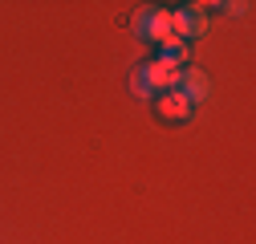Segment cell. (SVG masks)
<instances>
[{
	"mask_svg": "<svg viewBox=\"0 0 256 244\" xmlns=\"http://www.w3.org/2000/svg\"><path fill=\"white\" fill-rule=\"evenodd\" d=\"M204 33H208V12H204V4H179V8H171V37L196 41V37H204Z\"/></svg>",
	"mask_w": 256,
	"mask_h": 244,
	"instance_id": "6da1fadb",
	"label": "cell"
},
{
	"mask_svg": "<svg viewBox=\"0 0 256 244\" xmlns=\"http://www.w3.org/2000/svg\"><path fill=\"white\" fill-rule=\"evenodd\" d=\"M154 102V114L163 118V122H171V126H179V122H187L191 114H196V106H191L179 90H167V94H154L150 98Z\"/></svg>",
	"mask_w": 256,
	"mask_h": 244,
	"instance_id": "7a4b0ae2",
	"label": "cell"
},
{
	"mask_svg": "<svg viewBox=\"0 0 256 244\" xmlns=\"http://www.w3.org/2000/svg\"><path fill=\"white\" fill-rule=\"evenodd\" d=\"M175 90H179V94H183L191 106H204V102L212 98V82H208V74H204V70H179Z\"/></svg>",
	"mask_w": 256,
	"mask_h": 244,
	"instance_id": "3957f363",
	"label": "cell"
},
{
	"mask_svg": "<svg viewBox=\"0 0 256 244\" xmlns=\"http://www.w3.org/2000/svg\"><path fill=\"white\" fill-rule=\"evenodd\" d=\"M138 37L163 45V41L171 37V8H146V12L138 16Z\"/></svg>",
	"mask_w": 256,
	"mask_h": 244,
	"instance_id": "277c9868",
	"label": "cell"
},
{
	"mask_svg": "<svg viewBox=\"0 0 256 244\" xmlns=\"http://www.w3.org/2000/svg\"><path fill=\"white\" fill-rule=\"evenodd\" d=\"M138 78L150 86V94H167V90H175V78H179V70H171V66H163V61H146V66H138Z\"/></svg>",
	"mask_w": 256,
	"mask_h": 244,
	"instance_id": "5b68a950",
	"label": "cell"
},
{
	"mask_svg": "<svg viewBox=\"0 0 256 244\" xmlns=\"http://www.w3.org/2000/svg\"><path fill=\"white\" fill-rule=\"evenodd\" d=\"M187 57H191V45L179 41V37H167L163 45H158V61L171 70H187Z\"/></svg>",
	"mask_w": 256,
	"mask_h": 244,
	"instance_id": "8992f818",
	"label": "cell"
},
{
	"mask_svg": "<svg viewBox=\"0 0 256 244\" xmlns=\"http://www.w3.org/2000/svg\"><path fill=\"white\" fill-rule=\"evenodd\" d=\"M212 8H220V12H228V16H244L252 4H248V0H236V4H212Z\"/></svg>",
	"mask_w": 256,
	"mask_h": 244,
	"instance_id": "52a82bcc",
	"label": "cell"
},
{
	"mask_svg": "<svg viewBox=\"0 0 256 244\" xmlns=\"http://www.w3.org/2000/svg\"><path fill=\"white\" fill-rule=\"evenodd\" d=\"M130 90H134L138 98H154V94H150V86H146V82L138 78V70H134V78H130Z\"/></svg>",
	"mask_w": 256,
	"mask_h": 244,
	"instance_id": "ba28073f",
	"label": "cell"
}]
</instances>
